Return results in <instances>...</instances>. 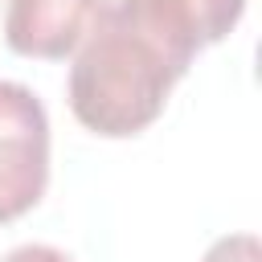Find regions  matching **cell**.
Returning <instances> with one entry per match:
<instances>
[{"instance_id":"cell-4","label":"cell","mask_w":262,"mask_h":262,"mask_svg":"<svg viewBox=\"0 0 262 262\" xmlns=\"http://www.w3.org/2000/svg\"><path fill=\"white\" fill-rule=\"evenodd\" d=\"M201 262H262V246L254 233H225L205 250Z\"/></svg>"},{"instance_id":"cell-2","label":"cell","mask_w":262,"mask_h":262,"mask_svg":"<svg viewBox=\"0 0 262 262\" xmlns=\"http://www.w3.org/2000/svg\"><path fill=\"white\" fill-rule=\"evenodd\" d=\"M49 184V119L41 98L0 78V225L29 213Z\"/></svg>"},{"instance_id":"cell-1","label":"cell","mask_w":262,"mask_h":262,"mask_svg":"<svg viewBox=\"0 0 262 262\" xmlns=\"http://www.w3.org/2000/svg\"><path fill=\"white\" fill-rule=\"evenodd\" d=\"M201 41L172 0H102L70 66L74 119L106 139L139 135L188 74Z\"/></svg>"},{"instance_id":"cell-5","label":"cell","mask_w":262,"mask_h":262,"mask_svg":"<svg viewBox=\"0 0 262 262\" xmlns=\"http://www.w3.org/2000/svg\"><path fill=\"white\" fill-rule=\"evenodd\" d=\"M0 262H74L66 250H57V246H45V242H25V246H16V250H8Z\"/></svg>"},{"instance_id":"cell-3","label":"cell","mask_w":262,"mask_h":262,"mask_svg":"<svg viewBox=\"0 0 262 262\" xmlns=\"http://www.w3.org/2000/svg\"><path fill=\"white\" fill-rule=\"evenodd\" d=\"M102 0H8L4 41L12 53L57 61L74 53Z\"/></svg>"}]
</instances>
